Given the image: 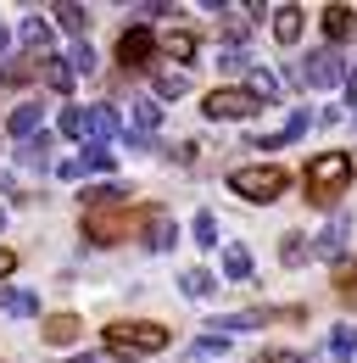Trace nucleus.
I'll return each mask as SVG.
<instances>
[{"label":"nucleus","instance_id":"473e14b6","mask_svg":"<svg viewBox=\"0 0 357 363\" xmlns=\"http://www.w3.org/2000/svg\"><path fill=\"white\" fill-rule=\"evenodd\" d=\"M67 62H73V73H95V50H89V45H79Z\"/></svg>","mask_w":357,"mask_h":363},{"label":"nucleus","instance_id":"39448f33","mask_svg":"<svg viewBox=\"0 0 357 363\" xmlns=\"http://www.w3.org/2000/svg\"><path fill=\"white\" fill-rule=\"evenodd\" d=\"M134 224H145V213H106V207L84 213V235L95 240V246H112V240H123Z\"/></svg>","mask_w":357,"mask_h":363},{"label":"nucleus","instance_id":"f704fd0d","mask_svg":"<svg viewBox=\"0 0 357 363\" xmlns=\"http://www.w3.org/2000/svg\"><path fill=\"white\" fill-rule=\"evenodd\" d=\"M257 363H302V358H296V352H263Z\"/></svg>","mask_w":357,"mask_h":363},{"label":"nucleus","instance_id":"ddd939ff","mask_svg":"<svg viewBox=\"0 0 357 363\" xmlns=\"http://www.w3.org/2000/svg\"><path fill=\"white\" fill-rule=\"evenodd\" d=\"M118 112L112 106H89V135H95V145H106V140H118Z\"/></svg>","mask_w":357,"mask_h":363},{"label":"nucleus","instance_id":"4468645a","mask_svg":"<svg viewBox=\"0 0 357 363\" xmlns=\"http://www.w3.org/2000/svg\"><path fill=\"white\" fill-rule=\"evenodd\" d=\"M346 34H352V11H346V6H324V40L341 45Z\"/></svg>","mask_w":357,"mask_h":363},{"label":"nucleus","instance_id":"5701e85b","mask_svg":"<svg viewBox=\"0 0 357 363\" xmlns=\"http://www.w3.org/2000/svg\"><path fill=\"white\" fill-rule=\"evenodd\" d=\"M56 23H62L67 34H84V28H89V11H84V6H56Z\"/></svg>","mask_w":357,"mask_h":363},{"label":"nucleus","instance_id":"6e6552de","mask_svg":"<svg viewBox=\"0 0 357 363\" xmlns=\"http://www.w3.org/2000/svg\"><path fill=\"white\" fill-rule=\"evenodd\" d=\"M140 229H145V246H157V252H168V246L178 240V224L162 213V207H157V213H145V224H140Z\"/></svg>","mask_w":357,"mask_h":363},{"label":"nucleus","instance_id":"f3484780","mask_svg":"<svg viewBox=\"0 0 357 363\" xmlns=\"http://www.w3.org/2000/svg\"><path fill=\"white\" fill-rule=\"evenodd\" d=\"M246 90L257 95V101H279V79H273V73H268V67H251V73H246Z\"/></svg>","mask_w":357,"mask_h":363},{"label":"nucleus","instance_id":"7c9ffc66","mask_svg":"<svg viewBox=\"0 0 357 363\" xmlns=\"http://www.w3.org/2000/svg\"><path fill=\"white\" fill-rule=\"evenodd\" d=\"M196 246H218V218L212 213H196Z\"/></svg>","mask_w":357,"mask_h":363},{"label":"nucleus","instance_id":"f257e3e1","mask_svg":"<svg viewBox=\"0 0 357 363\" xmlns=\"http://www.w3.org/2000/svg\"><path fill=\"white\" fill-rule=\"evenodd\" d=\"M352 184V157L346 151H324L307 162V201L312 207H335Z\"/></svg>","mask_w":357,"mask_h":363},{"label":"nucleus","instance_id":"a211bd4d","mask_svg":"<svg viewBox=\"0 0 357 363\" xmlns=\"http://www.w3.org/2000/svg\"><path fill=\"white\" fill-rule=\"evenodd\" d=\"M307 235H285V240H279V263H285V269H302V263H307Z\"/></svg>","mask_w":357,"mask_h":363},{"label":"nucleus","instance_id":"1a4fd4ad","mask_svg":"<svg viewBox=\"0 0 357 363\" xmlns=\"http://www.w3.org/2000/svg\"><path fill=\"white\" fill-rule=\"evenodd\" d=\"M157 123H162V106H157V101H134V135H129V145H145V135H157Z\"/></svg>","mask_w":357,"mask_h":363},{"label":"nucleus","instance_id":"79ce46f5","mask_svg":"<svg viewBox=\"0 0 357 363\" xmlns=\"http://www.w3.org/2000/svg\"><path fill=\"white\" fill-rule=\"evenodd\" d=\"M346 302H357V291H352V296H346Z\"/></svg>","mask_w":357,"mask_h":363},{"label":"nucleus","instance_id":"a878e982","mask_svg":"<svg viewBox=\"0 0 357 363\" xmlns=\"http://www.w3.org/2000/svg\"><path fill=\"white\" fill-rule=\"evenodd\" d=\"M73 79H79V73H73V67H62V62H56V56H50V67H45V84H50V90H73Z\"/></svg>","mask_w":357,"mask_h":363},{"label":"nucleus","instance_id":"20e7f679","mask_svg":"<svg viewBox=\"0 0 357 363\" xmlns=\"http://www.w3.org/2000/svg\"><path fill=\"white\" fill-rule=\"evenodd\" d=\"M296 84H312V90H335V84H346V62L335 56V50H312L307 62L296 67Z\"/></svg>","mask_w":357,"mask_h":363},{"label":"nucleus","instance_id":"9b49d317","mask_svg":"<svg viewBox=\"0 0 357 363\" xmlns=\"http://www.w3.org/2000/svg\"><path fill=\"white\" fill-rule=\"evenodd\" d=\"M273 40H279V45H296V40H302V11H296V6H279V11H273Z\"/></svg>","mask_w":357,"mask_h":363},{"label":"nucleus","instance_id":"ea45409f","mask_svg":"<svg viewBox=\"0 0 357 363\" xmlns=\"http://www.w3.org/2000/svg\"><path fill=\"white\" fill-rule=\"evenodd\" d=\"M0 190H11V179H6V174H0Z\"/></svg>","mask_w":357,"mask_h":363},{"label":"nucleus","instance_id":"aec40b11","mask_svg":"<svg viewBox=\"0 0 357 363\" xmlns=\"http://www.w3.org/2000/svg\"><path fill=\"white\" fill-rule=\"evenodd\" d=\"M34 123H40V106H11V118H6V129L23 140H34Z\"/></svg>","mask_w":357,"mask_h":363},{"label":"nucleus","instance_id":"2f4dec72","mask_svg":"<svg viewBox=\"0 0 357 363\" xmlns=\"http://www.w3.org/2000/svg\"><path fill=\"white\" fill-rule=\"evenodd\" d=\"M302 129H307V112H296V118H290V123H285V129H279L273 140H263V151H268V145H285V140H296Z\"/></svg>","mask_w":357,"mask_h":363},{"label":"nucleus","instance_id":"393cba45","mask_svg":"<svg viewBox=\"0 0 357 363\" xmlns=\"http://www.w3.org/2000/svg\"><path fill=\"white\" fill-rule=\"evenodd\" d=\"M28 79H34V67H28V62H17V56H11V62H0V84H11V90H17V84H28Z\"/></svg>","mask_w":357,"mask_h":363},{"label":"nucleus","instance_id":"9d476101","mask_svg":"<svg viewBox=\"0 0 357 363\" xmlns=\"http://www.w3.org/2000/svg\"><path fill=\"white\" fill-rule=\"evenodd\" d=\"M79 330H84V324H79L73 313H50V318H45V341H50V347H67V341H79Z\"/></svg>","mask_w":357,"mask_h":363},{"label":"nucleus","instance_id":"c85d7f7f","mask_svg":"<svg viewBox=\"0 0 357 363\" xmlns=\"http://www.w3.org/2000/svg\"><path fill=\"white\" fill-rule=\"evenodd\" d=\"M184 90H190L184 73H157V95H162V101H174V95H184Z\"/></svg>","mask_w":357,"mask_h":363},{"label":"nucleus","instance_id":"f8f14e48","mask_svg":"<svg viewBox=\"0 0 357 363\" xmlns=\"http://www.w3.org/2000/svg\"><path fill=\"white\" fill-rule=\"evenodd\" d=\"M23 45L34 50L40 62H50V23H45V17H28V23H23Z\"/></svg>","mask_w":357,"mask_h":363},{"label":"nucleus","instance_id":"423d86ee","mask_svg":"<svg viewBox=\"0 0 357 363\" xmlns=\"http://www.w3.org/2000/svg\"><path fill=\"white\" fill-rule=\"evenodd\" d=\"M263 101L251 90H212L207 95V118H251Z\"/></svg>","mask_w":357,"mask_h":363},{"label":"nucleus","instance_id":"58836bf2","mask_svg":"<svg viewBox=\"0 0 357 363\" xmlns=\"http://www.w3.org/2000/svg\"><path fill=\"white\" fill-rule=\"evenodd\" d=\"M73 363H106V358H73Z\"/></svg>","mask_w":357,"mask_h":363},{"label":"nucleus","instance_id":"e433bc0d","mask_svg":"<svg viewBox=\"0 0 357 363\" xmlns=\"http://www.w3.org/2000/svg\"><path fill=\"white\" fill-rule=\"evenodd\" d=\"M346 95H352V101H357V67H352V73H346Z\"/></svg>","mask_w":357,"mask_h":363},{"label":"nucleus","instance_id":"72a5a7b5","mask_svg":"<svg viewBox=\"0 0 357 363\" xmlns=\"http://www.w3.org/2000/svg\"><path fill=\"white\" fill-rule=\"evenodd\" d=\"M335 279H341V291L352 296V291H357V263H335Z\"/></svg>","mask_w":357,"mask_h":363},{"label":"nucleus","instance_id":"dca6fc26","mask_svg":"<svg viewBox=\"0 0 357 363\" xmlns=\"http://www.w3.org/2000/svg\"><path fill=\"white\" fill-rule=\"evenodd\" d=\"M157 50H162V56H178V62H190V56H196V34L174 28V34H162V40H157Z\"/></svg>","mask_w":357,"mask_h":363},{"label":"nucleus","instance_id":"cd10ccee","mask_svg":"<svg viewBox=\"0 0 357 363\" xmlns=\"http://www.w3.org/2000/svg\"><path fill=\"white\" fill-rule=\"evenodd\" d=\"M329 352H335L341 363L357 358V330H335V335H329Z\"/></svg>","mask_w":357,"mask_h":363},{"label":"nucleus","instance_id":"412c9836","mask_svg":"<svg viewBox=\"0 0 357 363\" xmlns=\"http://www.w3.org/2000/svg\"><path fill=\"white\" fill-rule=\"evenodd\" d=\"M45 151H50V135H34V140H23V151H17V157H23V168H45V162H50Z\"/></svg>","mask_w":357,"mask_h":363},{"label":"nucleus","instance_id":"4be33fe9","mask_svg":"<svg viewBox=\"0 0 357 363\" xmlns=\"http://www.w3.org/2000/svg\"><path fill=\"white\" fill-rule=\"evenodd\" d=\"M223 274H229V279H246V274H251V252H246V246H229V252H223Z\"/></svg>","mask_w":357,"mask_h":363},{"label":"nucleus","instance_id":"7ed1b4c3","mask_svg":"<svg viewBox=\"0 0 357 363\" xmlns=\"http://www.w3.org/2000/svg\"><path fill=\"white\" fill-rule=\"evenodd\" d=\"M285 184H290V174L273 168V162H263V168H234V174H229V190L246 196V201H273Z\"/></svg>","mask_w":357,"mask_h":363},{"label":"nucleus","instance_id":"0eeeda50","mask_svg":"<svg viewBox=\"0 0 357 363\" xmlns=\"http://www.w3.org/2000/svg\"><path fill=\"white\" fill-rule=\"evenodd\" d=\"M157 56V40H151V28H129L123 40H118V62L123 67H145Z\"/></svg>","mask_w":357,"mask_h":363},{"label":"nucleus","instance_id":"c9c22d12","mask_svg":"<svg viewBox=\"0 0 357 363\" xmlns=\"http://www.w3.org/2000/svg\"><path fill=\"white\" fill-rule=\"evenodd\" d=\"M11 269H17V257H11L6 246H0V274H11Z\"/></svg>","mask_w":357,"mask_h":363},{"label":"nucleus","instance_id":"f03ea898","mask_svg":"<svg viewBox=\"0 0 357 363\" xmlns=\"http://www.w3.org/2000/svg\"><path fill=\"white\" fill-rule=\"evenodd\" d=\"M168 347V330L162 324H145V318H129V324H106V352L112 358H151Z\"/></svg>","mask_w":357,"mask_h":363},{"label":"nucleus","instance_id":"b1692460","mask_svg":"<svg viewBox=\"0 0 357 363\" xmlns=\"http://www.w3.org/2000/svg\"><path fill=\"white\" fill-rule=\"evenodd\" d=\"M79 168H84V174H106V168H112V145H89L84 157H79Z\"/></svg>","mask_w":357,"mask_h":363},{"label":"nucleus","instance_id":"6ab92c4d","mask_svg":"<svg viewBox=\"0 0 357 363\" xmlns=\"http://www.w3.org/2000/svg\"><path fill=\"white\" fill-rule=\"evenodd\" d=\"M56 129H62V135H73V140H84L89 135V112H84V106H62Z\"/></svg>","mask_w":357,"mask_h":363},{"label":"nucleus","instance_id":"2eb2a0df","mask_svg":"<svg viewBox=\"0 0 357 363\" xmlns=\"http://www.w3.org/2000/svg\"><path fill=\"white\" fill-rule=\"evenodd\" d=\"M0 302H6V313H11V318L40 313V296H34V291H17V285H6V296H0Z\"/></svg>","mask_w":357,"mask_h":363},{"label":"nucleus","instance_id":"bb28decb","mask_svg":"<svg viewBox=\"0 0 357 363\" xmlns=\"http://www.w3.org/2000/svg\"><path fill=\"white\" fill-rule=\"evenodd\" d=\"M178 285H184V296H207V291H212L218 279H212V274H207V269H190V274H184V279H178Z\"/></svg>","mask_w":357,"mask_h":363},{"label":"nucleus","instance_id":"a19ab883","mask_svg":"<svg viewBox=\"0 0 357 363\" xmlns=\"http://www.w3.org/2000/svg\"><path fill=\"white\" fill-rule=\"evenodd\" d=\"M0 229H6V213H0Z\"/></svg>","mask_w":357,"mask_h":363},{"label":"nucleus","instance_id":"c756f323","mask_svg":"<svg viewBox=\"0 0 357 363\" xmlns=\"http://www.w3.org/2000/svg\"><path fill=\"white\" fill-rule=\"evenodd\" d=\"M341 240H346V218H335V224H329L324 235H318V252L329 257V252H341Z\"/></svg>","mask_w":357,"mask_h":363},{"label":"nucleus","instance_id":"4c0bfd02","mask_svg":"<svg viewBox=\"0 0 357 363\" xmlns=\"http://www.w3.org/2000/svg\"><path fill=\"white\" fill-rule=\"evenodd\" d=\"M6 45H11V34H6V28H0V56H6Z\"/></svg>","mask_w":357,"mask_h":363}]
</instances>
